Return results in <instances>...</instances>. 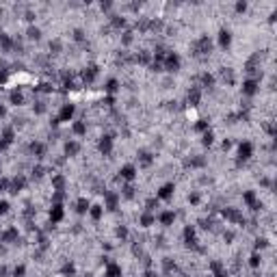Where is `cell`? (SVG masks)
Masks as SVG:
<instances>
[{
  "instance_id": "1",
  "label": "cell",
  "mask_w": 277,
  "mask_h": 277,
  "mask_svg": "<svg viewBox=\"0 0 277 277\" xmlns=\"http://www.w3.org/2000/svg\"><path fill=\"white\" fill-rule=\"evenodd\" d=\"M39 35H41L39 28H28V37H31V39H39Z\"/></svg>"
},
{
  "instance_id": "2",
  "label": "cell",
  "mask_w": 277,
  "mask_h": 277,
  "mask_svg": "<svg viewBox=\"0 0 277 277\" xmlns=\"http://www.w3.org/2000/svg\"><path fill=\"white\" fill-rule=\"evenodd\" d=\"M7 208H9L7 202H0V212H7Z\"/></svg>"
}]
</instances>
